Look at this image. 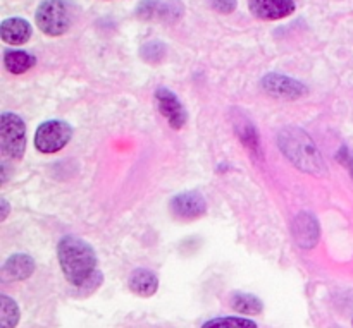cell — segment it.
I'll use <instances>...</instances> for the list:
<instances>
[{"mask_svg": "<svg viewBox=\"0 0 353 328\" xmlns=\"http://www.w3.org/2000/svg\"><path fill=\"white\" fill-rule=\"evenodd\" d=\"M57 256L65 281L74 287H85L99 274L95 251L81 237H62L57 246Z\"/></svg>", "mask_w": 353, "mask_h": 328, "instance_id": "6da1fadb", "label": "cell"}, {"mask_svg": "<svg viewBox=\"0 0 353 328\" xmlns=\"http://www.w3.org/2000/svg\"><path fill=\"white\" fill-rule=\"evenodd\" d=\"M279 144H281L283 151H285L286 157L300 167L302 171L314 172V174H319V171L323 168V160H321V155L317 151V148L314 146V143L310 141V138L307 136L303 131L300 129H286L283 131L281 136H279Z\"/></svg>", "mask_w": 353, "mask_h": 328, "instance_id": "7a4b0ae2", "label": "cell"}, {"mask_svg": "<svg viewBox=\"0 0 353 328\" xmlns=\"http://www.w3.org/2000/svg\"><path fill=\"white\" fill-rule=\"evenodd\" d=\"M34 21L47 36H62L71 28V10L65 0H43L38 6Z\"/></svg>", "mask_w": 353, "mask_h": 328, "instance_id": "3957f363", "label": "cell"}, {"mask_svg": "<svg viewBox=\"0 0 353 328\" xmlns=\"http://www.w3.org/2000/svg\"><path fill=\"white\" fill-rule=\"evenodd\" d=\"M0 150L10 160H21L26 150V126L12 112H2L0 116Z\"/></svg>", "mask_w": 353, "mask_h": 328, "instance_id": "277c9868", "label": "cell"}, {"mask_svg": "<svg viewBox=\"0 0 353 328\" xmlns=\"http://www.w3.org/2000/svg\"><path fill=\"white\" fill-rule=\"evenodd\" d=\"M72 129L64 120H47L34 133V148L41 153L61 151L71 141Z\"/></svg>", "mask_w": 353, "mask_h": 328, "instance_id": "5b68a950", "label": "cell"}, {"mask_svg": "<svg viewBox=\"0 0 353 328\" xmlns=\"http://www.w3.org/2000/svg\"><path fill=\"white\" fill-rule=\"evenodd\" d=\"M262 88L269 93V95L276 96V98H285V100H296L300 96L307 95V88L303 83L296 81V79L288 78L285 74H271L265 76L262 79Z\"/></svg>", "mask_w": 353, "mask_h": 328, "instance_id": "8992f818", "label": "cell"}, {"mask_svg": "<svg viewBox=\"0 0 353 328\" xmlns=\"http://www.w3.org/2000/svg\"><path fill=\"white\" fill-rule=\"evenodd\" d=\"M155 102H157V107L162 116L168 119L169 126L174 127V129H181L185 126L186 120H188V113H186L183 103L179 102V98L171 89L159 88L155 91Z\"/></svg>", "mask_w": 353, "mask_h": 328, "instance_id": "52a82bcc", "label": "cell"}, {"mask_svg": "<svg viewBox=\"0 0 353 328\" xmlns=\"http://www.w3.org/2000/svg\"><path fill=\"white\" fill-rule=\"evenodd\" d=\"M247 2L250 12L262 21L285 19L296 9L295 0H247Z\"/></svg>", "mask_w": 353, "mask_h": 328, "instance_id": "ba28073f", "label": "cell"}, {"mask_svg": "<svg viewBox=\"0 0 353 328\" xmlns=\"http://www.w3.org/2000/svg\"><path fill=\"white\" fill-rule=\"evenodd\" d=\"M171 210L178 219L196 220L207 213V203L199 193L188 191L172 198Z\"/></svg>", "mask_w": 353, "mask_h": 328, "instance_id": "9c48e42d", "label": "cell"}, {"mask_svg": "<svg viewBox=\"0 0 353 328\" xmlns=\"http://www.w3.org/2000/svg\"><path fill=\"white\" fill-rule=\"evenodd\" d=\"M183 7L178 2H162V0H141L137 7V16L145 21H169L181 17Z\"/></svg>", "mask_w": 353, "mask_h": 328, "instance_id": "30bf717a", "label": "cell"}, {"mask_svg": "<svg viewBox=\"0 0 353 328\" xmlns=\"http://www.w3.org/2000/svg\"><path fill=\"white\" fill-rule=\"evenodd\" d=\"M319 222L309 212L300 213L293 222V236H295L296 243L305 250H312L319 243Z\"/></svg>", "mask_w": 353, "mask_h": 328, "instance_id": "8fae6325", "label": "cell"}, {"mask_svg": "<svg viewBox=\"0 0 353 328\" xmlns=\"http://www.w3.org/2000/svg\"><path fill=\"white\" fill-rule=\"evenodd\" d=\"M33 34V28L23 17H9L0 24V36L7 45H23Z\"/></svg>", "mask_w": 353, "mask_h": 328, "instance_id": "7c38bea8", "label": "cell"}, {"mask_svg": "<svg viewBox=\"0 0 353 328\" xmlns=\"http://www.w3.org/2000/svg\"><path fill=\"white\" fill-rule=\"evenodd\" d=\"M34 260L28 254H12L6 263L2 265V278L6 282L26 281L33 275Z\"/></svg>", "mask_w": 353, "mask_h": 328, "instance_id": "4fadbf2b", "label": "cell"}, {"mask_svg": "<svg viewBox=\"0 0 353 328\" xmlns=\"http://www.w3.org/2000/svg\"><path fill=\"white\" fill-rule=\"evenodd\" d=\"M128 287L133 294L140 296V298H152L159 289V278L152 270L138 268L130 275Z\"/></svg>", "mask_w": 353, "mask_h": 328, "instance_id": "5bb4252c", "label": "cell"}, {"mask_svg": "<svg viewBox=\"0 0 353 328\" xmlns=\"http://www.w3.org/2000/svg\"><path fill=\"white\" fill-rule=\"evenodd\" d=\"M37 64V57L23 50H7L3 54V67L10 74H24Z\"/></svg>", "mask_w": 353, "mask_h": 328, "instance_id": "9a60e30c", "label": "cell"}, {"mask_svg": "<svg viewBox=\"0 0 353 328\" xmlns=\"http://www.w3.org/2000/svg\"><path fill=\"white\" fill-rule=\"evenodd\" d=\"M231 308L236 309L241 315H261L264 311V303L254 294L247 292H234L231 296Z\"/></svg>", "mask_w": 353, "mask_h": 328, "instance_id": "2e32d148", "label": "cell"}, {"mask_svg": "<svg viewBox=\"0 0 353 328\" xmlns=\"http://www.w3.org/2000/svg\"><path fill=\"white\" fill-rule=\"evenodd\" d=\"M19 306L9 296H0V328H16L19 323Z\"/></svg>", "mask_w": 353, "mask_h": 328, "instance_id": "e0dca14e", "label": "cell"}, {"mask_svg": "<svg viewBox=\"0 0 353 328\" xmlns=\"http://www.w3.org/2000/svg\"><path fill=\"white\" fill-rule=\"evenodd\" d=\"M202 328H259L254 320L240 318V316H221L203 323Z\"/></svg>", "mask_w": 353, "mask_h": 328, "instance_id": "ac0fdd59", "label": "cell"}, {"mask_svg": "<svg viewBox=\"0 0 353 328\" xmlns=\"http://www.w3.org/2000/svg\"><path fill=\"white\" fill-rule=\"evenodd\" d=\"M240 138H241V141H243V143L250 148V150H254V153H257L259 138H257V133H255V129L250 126V124H247V126H245V129L240 131Z\"/></svg>", "mask_w": 353, "mask_h": 328, "instance_id": "d6986e66", "label": "cell"}, {"mask_svg": "<svg viewBox=\"0 0 353 328\" xmlns=\"http://www.w3.org/2000/svg\"><path fill=\"white\" fill-rule=\"evenodd\" d=\"M162 47H164V45L159 43V41H150V43H147L143 47V48H147V50H141V57L148 62L161 61V58H164L165 54H157L155 50H159V48H162Z\"/></svg>", "mask_w": 353, "mask_h": 328, "instance_id": "ffe728a7", "label": "cell"}, {"mask_svg": "<svg viewBox=\"0 0 353 328\" xmlns=\"http://www.w3.org/2000/svg\"><path fill=\"white\" fill-rule=\"evenodd\" d=\"M209 2L210 7L221 14H231L238 6L236 0H209Z\"/></svg>", "mask_w": 353, "mask_h": 328, "instance_id": "44dd1931", "label": "cell"}, {"mask_svg": "<svg viewBox=\"0 0 353 328\" xmlns=\"http://www.w3.org/2000/svg\"><path fill=\"white\" fill-rule=\"evenodd\" d=\"M340 160L347 165L348 171H350V174L353 175V153H350V151L345 148V150H341V153H340Z\"/></svg>", "mask_w": 353, "mask_h": 328, "instance_id": "7402d4cb", "label": "cell"}, {"mask_svg": "<svg viewBox=\"0 0 353 328\" xmlns=\"http://www.w3.org/2000/svg\"><path fill=\"white\" fill-rule=\"evenodd\" d=\"M0 208H2V213H0V220H6L7 215H9V203H7L6 198L0 199Z\"/></svg>", "mask_w": 353, "mask_h": 328, "instance_id": "603a6c76", "label": "cell"}, {"mask_svg": "<svg viewBox=\"0 0 353 328\" xmlns=\"http://www.w3.org/2000/svg\"><path fill=\"white\" fill-rule=\"evenodd\" d=\"M352 323H353V320H352Z\"/></svg>", "mask_w": 353, "mask_h": 328, "instance_id": "cb8c5ba5", "label": "cell"}]
</instances>
